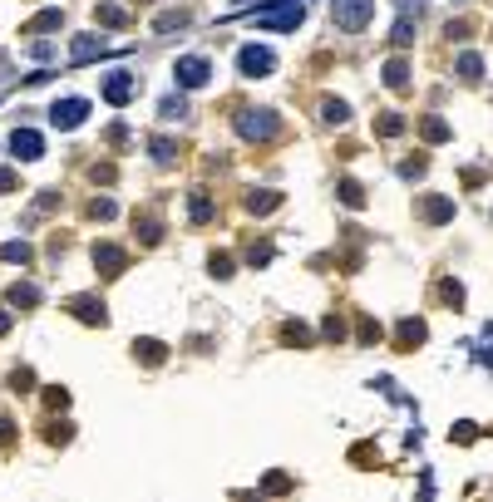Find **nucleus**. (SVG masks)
I'll return each mask as SVG.
<instances>
[{
  "label": "nucleus",
  "instance_id": "nucleus-1",
  "mask_svg": "<svg viewBox=\"0 0 493 502\" xmlns=\"http://www.w3.org/2000/svg\"><path fill=\"white\" fill-rule=\"evenodd\" d=\"M232 128H237L242 143H272L277 128H282V118H277V108L252 103V108H237V113H232Z\"/></svg>",
  "mask_w": 493,
  "mask_h": 502
},
{
  "label": "nucleus",
  "instance_id": "nucleus-2",
  "mask_svg": "<svg viewBox=\"0 0 493 502\" xmlns=\"http://www.w3.org/2000/svg\"><path fill=\"white\" fill-rule=\"evenodd\" d=\"M257 30H301V20H306V5H296V0H277V5H257Z\"/></svg>",
  "mask_w": 493,
  "mask_h": 502
},
{
  "label": "nucleus",
  "instance_id": "nucleus-3",
  "mask_svg": "<svg viewBox=\"0 0 493 502\" xmlns=\"http://www.w3.org/2000/svg\"><path fill=\"white\" fill-rule=\"evenodd\" d=\"M370 15H375V0H331V20L345 35H360L370 25Z\"/></svg>",
  "mask_w": 493,
  "mask_h": 502
},
{
  "label": "nucleus",
  "instance_id": "nucleus-4",
  "mask_svg": "<svg viewBox=\"0 0 493 502\" xmlns=\"http://www.w3.org/2000/svg\"><path fill=\"white\" fill-rule=\"evenodd\" d=\"M237 69H242L247 79H267V74L277 69V55H272L267 45H242V50H237Z\"/></svg>",
  "mask_w": 493,
  "mask_h": 502
},
{
  "label": "nucleus",
  "instance_id": "nucleus-5",
  "mask_svg": "<svg viewBox=\"0 0 493 502\" xmlns=\"http://www.w3.org/2000/svg\"><path fill=\"white\" fill-rule=\"evenodd\" d=\"M173 79H178V89H202V84H212V64L202 55H183L173 64Z\"/></svg>",
  "mask_w": 493,
  "mask_h": 502
},
{
  "label": "nucleus",
  "instance_id": "nucleus-6",
  "mask_svg": "<svg viewBox=\"0 0 493 502\" xmlns=\"http://www.w3.org/2000/svg\"><path fill=\"white\" fill-rule=\"evenodd\" d=\"M84 118H89V99H60V103H50V123H55L60 133L79 128Z\"/></svg>",
  "mask_w": 493,
  "mask_h": 502
},
{
  "label": "nucleus",
  "instance_id": "nucleus-7",
  "mask_svg": "<svg viewBox=\"0 0 493 502\" xmlns=\"http://www.w3.org/2000/svg\"><path fill=\"white\" fill-rule=\"evenodd\" d=\"M10 153H15L20 163H35V158H45V138H40L35 128H15V133H10Z\"/></svg>",
  "mask_w": 493,
  "mask_h": 502
},
{
  "label": "nucleus",
  "instance_id": "nucleus-8",
  "mask_svg": "<svg viewBox=\"0 0 493 502\" xmlns=\"http://www.w3.org/2000/svg\"><path fill=\"white\" fill-rule=\"evenodd\" d=\"M65 310H70L79 325H109V310H104V301H99V296H74Z\"/></svg>",
  "mask_w": 493,
  "mask_h": 502
},
{
  "label": "nucleus",
  "instance_id": "nucleus-9",
  "mask_svg": "<svg viewBox=\"0 0 493 502\" xmlns=\"http://www.w3.org/2000/svg\"><path fill=\"white\" fill-rule=\"evenodd\" d=\"M94 271H104V276H118L123 266H128V256H123V246H113V241H94Z\"/></svg>",
  "mask_w": 493,
  "mask_h": 502
},
{
  "label": "nucleus",
  "instance_id": "nucleus-10",
  "mask_svg": "<svg viewBox=\"0 0 493 502\" xmlns=\"http://www.w3.org/2000/svg\"><path fill=\"white\" fill-rule=\"evenodd\" d=\"M128 94H133V74H128V69H113V74L104 79V103L118 108V103H128Z\"/></svg>",
  "mask_w": 493,
  "mask_h": 502
},
{
  "label": "nucleus",
  "instance_id": "nucleus-11",
  "mask_svg": "<svg viewBox=\"0 0 493 502\" xmlns=\"http://www.w3.org/2000/svg\"><path fill=\"white\" fill-rule=\"evenodd\" d=\"M424 335H429V330H424V320H414V315H409V320H399V325H394V350H419V345H424Z\"/></svg>",
  "mask_w": 493,
  "mask_h": 502
},
{
  "label": "nucleus",
  "instance_id": "nucleus-12",
  "mask_svg": "<svg viewBox=\"0 0 493 502\" xmlns=\"http://www.w3.org/2000/svg\"><path fill=\"white\" fill-rule=\"evenodd\" d=\"M133 360H138V365H148V370H158V365L168 360V345H163V340H153V335H143V340H133Z\"/></svg>",
  "mask_w": 493,
  "mask_h": 502
},
{
  "label": "nucleus",
  "instance_id": "nucleus-13",
  "mask_svg": "<svg viewBox=\"0 0 493 502\" xmlns=\"http://www.w3.org/2000/svg\"><path fill=\"white\" fill-rule=\"evenodd\" d=\"M419 217H424L429 227H444V222H454V198H424V202H419Z\"/></svg>",
  "mask_w": 493,
  "mask_h": 502
},
{
  "label": "nucleus",
  "instance_id": "nucleus-14",
  "mask_svg": "<svg viewBox=\"0 0 493 502\" xmlns=\"http://www.w3.org/2000/svg\"><path fill=\"white\" fill-rule=\"evenodd\" d=\"M419 133H424V143H449V138H454V128H449L439 113H424V118H419Z\"/></svg>",
  "mask_w": 493,
  "mask_h": 502
},
{
  "label": "nucleus",
  "instance_id": "nucleus-15",
  "mask_svg": "<svg viewBox=\"0 0 493 502\" xmlns=\"http://www.w3.org/2000/svg\"><path fill=\"white\" fill-rule=\"evenodd\" d=\"M0 261H10V266H30V261H35V246H30V241H5V246H0Z\"/></svg>",
  "mask_w": 493,
  "mask_h": 502
},
{
  "label": "nucleus",
  "instance_id": "nucleus-16",
  "mask_svg": "<svg viewBox=\"0 0 493 502\" xmlns=\"http://www.w3.org/2000/svg\"><path fill=\"white\" fill-rule=\"evenodd\" d=\"M94 20H99V25H109V30H118V25H128V10L113 5V0H104V5H94Z\"/></svg>",
  "mask_w": 493,
  "mask_h": 502
},
{
  "label": "nucleus",
  "instance_id": "nucleus-17",
  "mask_svg": "<svg viewBox=\"0 0 493 502\" xmlns=\"http://www.w3.org/2000/svg\"><path fill=\"white\" fill-rule=\"evenodd\" d=\"M10 305H15V310H30V305H40V286H30V281H15V286H10Z\"/></svg>",
  "mask_w": 493,
  "mask_h": 502
},
{
  "label": "nucleus",
  "instance_id": "nucleus-18",
  "mask_svg": "<svg viewBox=\"0 0 493 502\" xmlns=\"http://www.w3.org/2000/svg\"><path fill=\"white\" fill-rule=\"evenodd\" d=\"M94 55H109V50L99 45L94 35H79V40H74V50H70V59H74V64H84V59H94Z\"/></svg>",
  "mask_w": 493,
  "mask_h": 502
},
{
  "label": "nucleus",
  "instance_id": "nucleus-19",
  "mask_svg": "<svg viewBox=\"0 0 493 502\" xmlns=\"http://www.w3.org/2000/svg\"><path fill=\"white\" fill-rule=\"evenodd\" d=\"M282 340H287V345H296V350H306L316 335H311V325H301V320H287V325H282Z\"/></svg>",
  "mask_w": 493,
  "mask_h": 502
},
{
  "label": "nucleus",
  "instance_id": "nucleus-20",
  "mask_svg": "<svg viewBox=\"0 0 493 502\" xmlns=\"http://www.w3.org/2000/svg\"><path fill=\"white\" fill-rule=\"evenodd\" d=\"M385 84H390L394 94L409 89V64H404V59H390V64H385Z\"/></svg>",
  "mask_w": 493,
  "mask_h": 502
},
{
  "label": "nucleus",
  "instance_id": "nucleus-21",
  "mask_svg": "<svg viewBox=\"0 0 493 502\" xmlns=\"http://www.w3.org/2000/svg\"><path fill=\"white\" fill-rule=\"evenodd\" d=\"M60 25H65V15H60V5H55V10H45V15H35V20H30L25 30H30V35H50V30H60Z\"/></svg>",
  "mask_w": 493,
  "mask_h": 502
},
{
  "label": "nucleus",
  "instance_id": "nucleus-22",
  "mask_svg": "<svg viewBox=\"0 0 493 502\" xmlns=\"http://www.w3.org/2000/svg\"><path fill=\"white\" fill-rule=\"evenodd\" d=\"M454 69H459V79H469V84H474V79H479V74H484V59H479V55H474V50H464V55H459V59H454Z\"/></svg>",
  "mask_w": 493,
  "mask_h": 502
},
{
  "label": "nucleus",
  "instance_id": "nucleus-23",
  "mask_svg": "<svg viewBox=\"0 0 493 502\" xmlns=\"http://www.w3.org/2000/svg\"><path fill=\"white\" fill-rule=\"evenodd\" d=\"M148 158H153L158 168H168V163L178 158V143H173V138H153V143H148Z\"/></svg>",
  "mask_w": 493,
  "mask_h": 502
},
{
  "label": "nucleus",
  "instance_id": "nucleus-24",
  "mask_svg": "<svg viewBox=\"0 0 493 502\" xmlns=\"http://www.w3.org/2000/svg\"><path fill=\"white\" fill-rule=\"evenodd\" d=\"M277 207H282V193H247V212H257V217H267Z\"/></svg>",
  "mask_w": 493,
  "mask_h": 502
},
{
  "label": "nucleus",
  "instance_id": "nucleus-25",
  "mask_svg": "<svg viewBox=\"0 0 493 502\" xmlns=\"http://www.w3.org/2000/svg\"><path fill=\"white\" fill-rule=\"evenodd\" d=\"M414 20H419V15H399V20H394L390 40L399 45V50H404V45H414Z\"/></svg>",
  "mask_w": 493,
  "mask_h": 502
},
{
  "label": "nucleus",
  "instance_id": "nucleus-26",
  "mask_svg": "<svg viewBox=\"0 0 493 502\" xmlns=\"http://www.w3.org/2000/svg\"><path fill=\"white\" fill-rule=\"evenodd\" d=\"M321 118L340 128V123H350V108H345V103H340V99H321Z\"/></svg>",
  "mask_w": 493,
  "mask_h": 502
},
{
  "label": "nucleus",
  "instance_id": "nucleus-27",
  "mask_svg": "<svg viewBox=\"0 0 493 502\" xmlns=\"http://www.w3.org/2000/svg\"><path fill=\"white\" fill-rule=\"evenodd\" d=\"M404 123H409L404 113H380V118H375V133H380V138H394V133H404Z\"/></svg>",
  "mask_w": 493,
  "mask_h": 502
},
{
  "label": "nucleus",
  "instance_id": "nucleus-28",
  "mask_svg": "<svg viewBox=\"0 0 493 502\" xmlns=\"http://www.w3.org/2000/svg\"><path fill=\"white\" fill-rule=\"evenodd\" d=\"M336 188H340V202H345V207H365V188H360L355 178H340Z\"/></svg>",
  "mask_w": 493,
  "mask_h": 502
},
{
  "label": "nucleus",
  "instance_id": "nucleus-29",
  "mask_svg": "<svg viewBox=\"0 0 493 502\" xmlns=\"http://www.w3.org/2000/svg\"><path fill=\"white\" fill-rule=\"evenodd\" d=\"M188 217H193L197 227H202V222H212V198H207V193H193V202H188Z\"/></svg>",
  "mask_w": 493,
  "mask_h": 502
},
{
  "label": "nucleus",
  "instance_id": "nucleus-30",
  "mask_svg": "<svg viewBox=\"0 0 493 502\" xmlns=\"http://www.w3.org/2000/svg\"><path fill=\"white\" fill-rule=\"evenodd\" d=\"M158 113H163L168 123H173V118H188V99H183V94H168V99L158 103Z\"/></svg>",
  "mask_w": 493,
  "mask_h": 502
},
{
  "label": "nucleus",
  "instance_id": "nucleus-31",
  "mask_svg": "<svg viewBox=\"0 0 493 502\" xmlns=\"http://www.w3.org/2000/svg\"><path fill=\"white\" fill-rule=\"evenodd\" d=\"M183 25H188V15H183V10H168V15H158V20H153V30H158V35H173V30H183Z\"/></svg>",
  "mask_w": 493,
  "mask_h": 502
},
{
  "label": "nucleus",
  "instance_id": "nucleus-32",
  "mask_svg": "<svg viewBox=\"0 0 493 502\" xmlns=\"http://www.w3.org/2000/svg\"><path fill=\"white\" fill-rule=\"evenodd\" d=\"M10 389H15V394H30V389H35V370L15 365V370H10Z\"/></svg>",
  "mask_w": 493,
  "mask_h": 502
},
{
  "label": "nucleus",
  "instance_id": "nucleus-33",
  "mask_svg": "<svg viewBox=\"0 0 493 502\" xmlns=\"http://www.w3.org/2000/svg\"><path fill=\"white\" fill-rule=\"evenodd\" d=\"M439 301L449 305V310H459V305H464V286H459V281H439Z\"/></svg>",
  "mask_w": 493,
  "mask_h": 502
},
{
  "label": "nucleus",
  "instance_id": "nucleus-34",
  "mask_svg": "<svg viewBox=\"0 0 493 502\" xmlns=\"http://www.w3.org/2000/svg\"><path fill=\"white\" fill-rule=\"evenodd\" d=\"M207 271H212V276H217V281H227V276H232V271H237V261H232V256H227V251H212V266H207Z\"/></svg>",
  "mask_w": 493,
  "mask_h": 502
},
{
  "label": "nucleus",
  "instance_id": "nucleus-35",
  "mask_svg": "<svg viewBox=\"0 0 493 502\" xmlns=\"http://www.w3.org/2000/svg\"><path fill=\"white\" fill-rule=\"evenodd\" d=\"M321 335H326L331 345H340V340H345V320H340V315H326V320H321Z\"/></svg>",
  "mask_w": 493,
  "mask_h": 502
},
{
  "label": "nucleus",
  "instance_id": "nucleus-36",
  "mask_svg": "<svg viewBox=\"0 0 493 502\" xmlns=\"http://www.w3.org/2000/svg\"><path fill=\"white\" fill-rule=\"evenodd\" d=\"M89 217H94V222H113V217H118L113 198H94V202H89Z\"/></svg>",
  "mask_w": 493,
  "mask_h": 502
},
{
  "label": "nucleus",
  "instance_id": "nucleus-37",
  "mask_svg": "<svg viewBox=\"0 0 493 502\" xmlns=\"http://www.w3.org/2000/svg\"><path fill=\"white\" fill-rule=\"evenodd\" d=\"M272 256H277V246H272V241H252V251H247V261H252V266H267Z\"/></svg>",
  "mask_w": 493,
  "mask_h": 502
},
{
  "label": "nucleus",
  "instance_id": "nucleus-38",
  "mask_svg": "<svg viewBox=\"0 0 493 502\" xmlns=\"http://www.w3.org/2000/svg\"><path fill=\"white\" fill-rule=\"evenodd\" d=\"M380 320H370V315H360V345H380Z\"/></svg>",
  "mask_w": 493,
  "mask_h": 502
},
{
  "label": "nucleus",
  "instance_id": "nucleus-39",
  "mask_svg": "<svg viewBox=\"0 0 493 502\" xmlns=\"http://www.w3.org/2000/svg\"><path fill=\"white\" fill-rule=\"evenodd\" d=\"M262 493H292V478H287V473H272V478L262 483Z\"/></svg>",
  "mask_w": 493,
  "mask_h": 502
},
{
  "label": "nucleus",
  "instance_id": "nucleus-40",
  "mask_svg": "<svg viewBox=\"0 0 493 502\" xmlns=\"http://www.w3.org/2000/svg\"><path fill=\"white\" fill-rule=\"evenodd\" d=\"M138 227H143V241H148V246H153V241H163V222H153V217H148V222H138Z\"/></svg>",
  "mask_w": 493,
  "mask_h": 502
},
{
  "label": "nucleus",
  "instance_id": "nucleus-41",
  "mask_svg": "<svg viewBox=\"0 0 493 502\" xmlns=\"http://www.w3.org/2000/svg\"><path fill=\"white\" fill-rule=\"evenodd\" d=\"M45 404H50V409H65V404H70V389H60V384L45 389Z\"/></svg>",
  "mask_w": 493,
  "mask_h": 502
},
{
  "label": "nucleus",
  "instance_id": "nucleus-42",
  "mask_svg": "<svg viewBox=\"0 0 493 502\" xmlns=\"http://www.w3.org/2000/svg\"><path fill=\"white\" fill-rule=\"evenodd\" d=\"M399 178H424V158H409V163H399Z\"/></svg>",
  "mask_w": 493,
  "mask_h": 502
},
{
  "label": "nucleus",
  "instance_id": "nucleus-43",
  "mask_svg": "<svg viewBox=\"0 0 493 502\" xmlns=\"http://www.w3.org/2000/svg\"><path fill=\"white\" fill-rule=\"evenodd\" d=\"M449 438H454V443H474V438H479V428H474V423H459Z\"/></svg>",
  "mask_w": 493,
  "mask_h": 502
},
{
  "label": "nucleus",
  "instance_id": "nucleus-44",
  "mask_svg": "<svg viewBox=\"0 0 493 502\" xmlns=\"http://www.w3.org/2000/svg\"><path fill=\"white\" fill-rule=\"evenodd\" d=\"M5 443H15V418L0 413V448H5Z\"/></svg>",
  "mask_w": 493,
  "mask_h": 502
},
{
  "label": "nucleus",
  "instance_id": "nucleus-45",
  "mask_svg": "<svg viewBox=\"0 0 493 502\" xmlns=\"http://www.w3.org/2000/svg\"><path fill=\"white\" fill-rule=\"evenodd\" d=\"M45 438H50V443H70V438H74V428H65V423H60V428H50Z\"/></svg>",
  "mask_w": 493,
  "mask_h": 502
},
{
  "label": "nucleus",
  "instance_id": "nucleus-46",
  "mask_svg": "<svg viewBox=\"0 0 493 502\" xmlns=\"http://www.w3.org/2000/svg\"><path fill=\"white\" fill-rule=\"evenodd\" d=\"M15 193V168H0V198Z\"/></svg>",
  "mask_w": 493,
  "mask_h": 502
},
{
  "label": "nucleus",
  "instance_id": "nucleus-47",
  "mask_svg": "<svg viewBox=\"0 0 493 502\" xmlns=\"http://www.w3.org/2000/svg\"><path fill=\"white\" fill-rule=\"evenodd\" d=\"M394 10H399V15H419V10H424V0H394Z\"/></svg>",
  "mask_w": 493,
  "mask_h": 502
},
{
  "label": "nucleus",
  "instance_id": "nucleus-48",
  "mask_svg": "<svg viewBox=\"0 0 493 502\" xmlns=\"http://www.w3.org/2000/svg\"><path fill=\"white\" fill-rule=\"evenodd\" d=\"M5 330H10V310H0V335H5Z\"/></svg>",
  "mask_w": 493,
  "mask_h": 502
},
{
  "label": "nucleus",
  "instance_id": "nucleus-49",
  "mask_svg": "<svg viewBox=\"0 0 493 502\" xmlns=\"http://www.w3.org/2000/svg\"><path fill=\"white\" fill-rule=\"evenodd\" d=\"M237 5H247V0H237Z\"/></svg>",
  "mask_w": 493,
  "mask_h": 502
}]
</instances>
